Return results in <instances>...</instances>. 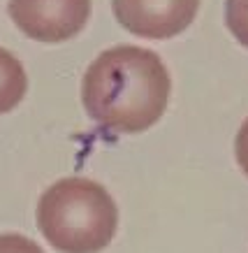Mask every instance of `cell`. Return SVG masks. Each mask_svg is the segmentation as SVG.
Instances as JSON below:
<instances>
[{
    "mask_svg": "<svg viewBox=\"0 0 248 253\" xmlns=\"http://www.w3.org/2000/svg\"><path fill=\"white\" fill-rule=\"evenodd\" d=\"M170 72L144 46L121 44L102 51L84 75L81 100L88 116L109 132L148 130L167 109Z\"/></svg>",
    "mask_w": 248,
    "mask_h": 253,
    "instance_id": "obj_1",
    "label": "cell"
},
{
    "mask_svg": "<svg viewBox=\"0 0 248 253\" xmlns=\"http://www.w3.org/2000/svg\"><path fill=\"white\" fill-rule=\"evenodd\" d=\"M37 228L63 253H100L116 235L118 209L98 181L68 176L42 193Z\"/></svg>",
    "mask_w": 248,
    "mask_h": 253,
    "instance_id": "obj_2",
    "label": "cell"
},
{
    "mask_svg": "<svg viewBox=\"0 0 248 253\" xmlns=\"http://www.w3.org/2000/svg\"><path fill=\"white\" fill-rule=\"evenodd\" d=\"M9 16L28 38L56 44L84 31L91 0H9Z\"/></svg>",
    "mask_w": 248,
    "mask_h": 253,
    "instance_id": "obj_3",
    "label": "cell"
},
{
    "mask_svg": "<svg viewBox=\"0 0 248 253\" xmlns=\"http://www.w3.org/2000/svg\"><path fill=\"white\" fill-rule=\"evenodd\" d=\"M118 23L132 35L167 40L193 23L200 0H111Z\"/></svg>",
    "mask_w": 248,
    "mask_h": 253,
    "instance_id": "obj_4",
    "label": "cell"
},
{
    "mask_svg": "<svg viewBox=\"0 0 248 253\" xmlns=\"http://www.w3.org/2000/svg\"><path fill=\"white\" fill-rule=\"evenodd\" d=\"M28 91V77L21 61L0 46V114L14 109Z\"/></svg>",
    "mask_w": 248,
    "mask_h": 253,
    "instance_id": "obj_5",
    "label": "cell"
},
{
    "mask_svg": "<svg viewBox=\"0 0 248 253\" xmlns=\"http://www.w3.org/2000/svg\"><path fill=\"white\" fill-rule=\"evenodd\" d=\"M225 21L234 38L244 46H248V0H227L225 2Z\"/></svg>",
    "mask_w": 248,
    "mask_h": 253,
    "instance_id": "obj_6",
    "label": "cell"
},
{
    "mask_svg": "<svg viewBox=\"0 0 248 253\" xmlns=\"http://www.w3.org/2000/svg\"><path fill=\"white\" fill-rule=\"evenodd\" d=\"M0 253H44L33 239L24 235H0Z\"/></svg>",
    "mask_w": 248,
    "mask_h": 253,
    "instance_id": "obj_7",
    "label": "cell"
},
{
    "mask_svg": "<svg viewBox=\"0 0 248 253\" xmlns=\"http://www.w3.org/2000/svg\"><path fill=\"white\" fill-rule=\"evenodd\" d=\"M234 154H237V163H239V168L244 169V172H246V176H248V119L241 123L239 132H237Z\"/></svg>",
    "mask_w": 248,
    "mask_h": 253,
    "instance_id": "obj_8",
    "label": "cell"
}]
</instances>
